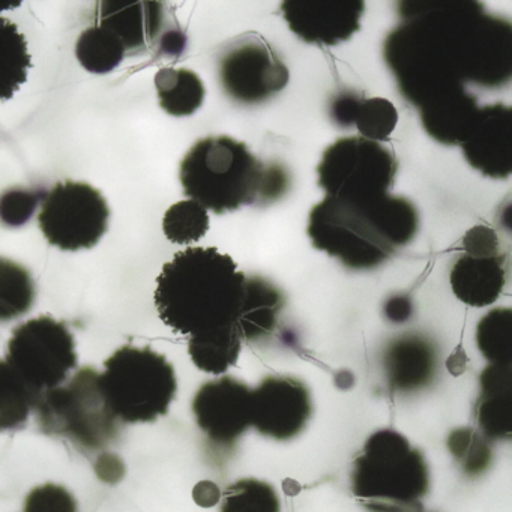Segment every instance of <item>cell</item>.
<instances>
[{
    "instance_id": "obj_1",
    "label": "cell",
    "mask_w": 512,
    "mask_h": 512,
    "mask_svg": "<svg viewBox=\"0 0 512 512\" xmlns=\"http://www.w3.org/2000/svg\"><path fill=\"white\" fill-rule=\"evenodd\" d=\"M389 34L385 59L401 95L422 107L466 91L499 88L512 76V28L476 2H406Z\"/></svg>"
},
{
    "instance_id": "obj_2",
    "label": "cell",
    "mask_w": 512,
    "mask_h": 512,
    "mask_svg": "<svg viewBox=\"0 0 512 512\" xmlns=\"http://www.w3.org/2000/svg\"><path fill=\"white\" fill-rule=\"evenodd\" d=\"M244 272L215 247L179 251L157 278L155 305L173 332L197 335L233 325L245 293Z\"/></svg>"
},
{
    "instance_id": "obj_3",
    "label": "cell",
    "mask_w": 512,
    "mask_h": 512,
    "mask_svg": "<svg viewBox=\"0 0 512 512\" xmlns=\"http://www.w3.org/2000/svg\"><path fill=\"white\" fill-rule=\"evenodd\" d=\"M418 209L403 197L337 199L326 196L308 218L314 248L347 268L373 269L409 244L418 233Z\"/></svg>"
},
{
    "instance_id": "obj_4",
    "label": "cell",
    "mask_w": 512,
    "mask_h": 512,
    "mask_svg": "<svg viewBox=\"0 0 512 512\" xmlns=\"http://www.w3.org/2000/svg\"><path fill=\"white\" fill-rule=\"evenodd\" d=\"M268 167L245 143L232 137H206L185 155L179 170L184 194L215 214L260 205Z\"/></svg>"
},
{
    "instance_id": "obj_5",
    "label": "cell",
    "mask_w": 512,
    "mask_h": 512,
    "mask_svg": "<svg viewBox=\"0 0 512 512\" xmlns=\"http://www.w3.org/2000/svg\"><path fill=\"white\" fill-rule=\"evenodd\" d=\"M428 490L424 455L398 431H377L353 461L352 491L368 511L422 512Z\"/></svg>"
},
{
    "instance_id": "obj_6",
    "label": "cell",
    "mask_w": 512,
    "mask_h": 512,
    "mask_svg": "<svg viewBox=\"0 0 512 512\" xmlns=\"http://www.w3.org/2000/svg\"><path fill=\"white\" fill-rule=\"evenodd\" d=\"M101 385L110 409L127 424L154 422L166 415L178 391L175 368L151 347L116 350L104 362Z\"/></svg>"
},
{
    "instance_id": "obj_7",
    "label": "cell",
    "mask_w": 512,
    "mask_h": 512,
    "mask_svg": "<svg viewBox=\"0 0 512 512\" xmlns=\"http://www.w3.org/2000/svg\"><path fill=\"white\" fill-rule=\"evenodd\" d=\"M41 431L67 437L88 451L106 448L119 434V419L110 409L101 373L82 368L62 385L43 392L34 406Z\"/></svg>"
},
{
    "instance_id": "obj_8",
    "label": "cell",
    "mask_w": 512,
    "mask_h": 512,
    "mask_svg": "<svg viewBox=\"0 0 512 512\" xmlns=\"http://www.w3.org/2000/svg\"><path fill=\"white\" fill-rule=\"evenodd\" d=\"M394 152L364 137H343L323 152L317 166L319 187L337 199H373L394 185Z\"/></svg>"
},
{
    "instance_id": "obj_9",
    "label": "cell",
    "mask_w": 512,
    "mask_h": 512,
    "mask_svg": "<svg viewBox=\"0 0 512 512\" xmlns=\"http://www.w3.org/2000/svg\"><path fill=\"white\" fill-rule=\"evenodd\" d=\"M5 361L38 398L77 367L76 341L65 323L37 317L14 329Z\"/></svg>"
},
{
    "instance_id": "obj_10",
    "label": "cell",
    "mask_w": 512,
    "mask_h": 512,
    "mask_svg": "<svg viewBox=\"0 0 512 512\" xmlns=\"http://www.w3.org/2000/svg\"><path fill=\"white\" fill-rule=\"evenodd\" d=\"M110 209L103 194L85 182H59L38 214V224L49 244L64 251L89 250L109 227Z\"/></svg>"
},
{
    "instance_id": "obj_11",
    "label": "cell",
    "mask_w": 512,
    "mask_h": 512,
    "mask_svg": "<svg viewBox=\"0 0 512 512\" xmlns=\"http://www.w3.org/2000/svg\"><path fill=\"white\" fill-rule=\"evenodd\" d=\"M220 80L232 100L259 104L286 88L289 70L265 40L253 35L224 53Z\"/></svg>"
},
{
    "instance_id": "obj_12",
    "label": "cell",
    "mask_w": 512,
    "mask_h": 512,
    "mask_svg": "<svg viewBox=\"0 0 512 512\" xmlns=\"http://www.w3.org/2000/svg\"><path fill=\"white\" fill-rule=\"evenodd\" d=\"M311 397L295 377L269 376L251 391V425L263 436L290 440L307 427Z\"/></svg>"
},
{
    "instance_id": "obj_13",
    "label": "cell",
    "mask_w": 512,
    "mask_h": 512,
    "mask_svg": "<svg viewBox=\"0 0 512 512\" xmlns=\"http://www.w3.org/2000/svg\"><path fill=\"white\" fill-rule=\"evenodd\" d=\"M193 413L214 445L232 446L251 427V389L232 376L206 382L194 395Z\"/></svg>"
},
{
    "instance_id": "obj_14",
    "label": "cell",
    "mask_w": 512,
    "mask_h": 512,
    "mask_svg": "<svg viewBox=\"0 0 512 512\" xmlns=\"http://www.w3.org/2000/svg\"><path fill=\"white\" fill-rule=\"evenodd\" d=\"M290 31L305 43L337 46L359 31L362 0H286L281 4Z\"/></svg>"
},
{
    "instance_id": "obj_15",
    "label": "cell",
    "mask_w": 512,
    "mask_h": 512,
    "mask_svg": "<svg viewBox=\"0 0 512 512\" xmlns=\"http://www.w3.org/2000/svg\"><path fill=\"white\" fill-rule=\"evenodd\" d=\"M464 158L487 178L506 179L512 173V112L496 103L481 107L461 143Z\"/></svg>"
},
{
    "instance_id": "obj_16",
    "label": "cell",
    "mask_w": 512,
    "mask_h": 512,
    "mask_svg": "<svg viewBox=\"0 0 512 512\" xmlns=\"http://www.w3.org/2000/svg\"><path fill=\"white\" fill-rule=\"evenodd\" d=\"M382 362L391 389L415 392L431 385L439 356L428 338L412 334L391 341L383 352Z\"/></svg>"
},
{
    "instance_id": "obj_17",
    "label": "cell",
    "mask_w": 512,
    "mask_h": 512,
    "mask_svg": "<svg viewBox=\"0 0 512 512\" xmlns=\"http://www.w3.org/2000/svg\"><path fill=\"white\" fill-rule=\"evenodd\" d=\"M97 7V25L112 31L124 44L125 52L148 49L163 26V5L158 2L110 0Z\"/></svg>"
},
{
    "instance_id": "obj_18",
    "label": "cell",
    "mask_w": 512,
    "mask_h": 512,
    "mask_svg": "<svg viewBox=\"0 0 512 512\" xmlns=\"http://www.w3.org/2000/svg\"><path fill=\"white\" fill-rule=\"evenodd\" d=\"M452 292L464 304L482 308L494 304L506 284V256L458 257L451 269Z\"/></svg>"
},
{
    "instance_id": "obj_19",
    "label": "cell",
    "mask_w": 512,
    "mask_h": 512,
    "mask_svg": "<svg viewBox=\"0 0 512 512\" xmlns=\"http://www.w3.org/2000/svg\"><path fill=\"white\" fill-rule=\"evenodd\" d=\"M475 416L485 439H511L512 367L490 364L482 371Z\"/></svg>"
},
{
    "instance_id": "obj_20",
    "label": "cell",
    "mask_w": 512,
    "mask_h": 512,
    "mask_svg": "<svg viewBox=\"0 0 512 512\" xmlns=\"http://www.w3.org/2000/svg\"><path fill=\"white\" fill-rule=\"evenodd\" d=\"M419 109L422 125L434 140L445 145H461L479 107L475 95L461 91L436 98Z\"/></svg>"
},
{
    "instance_id": "obj_21",
    "label": "cell",
    "mask_w": 512,
    "mask_h": 512,
    "mask_svg": "<svg viewBox=\"0 0 512 512\" xmlns=\"http://www.w3.org/2000/svg\"><path fill=\"white\" fill-rule=\"evenodd\" d=\"M283 305V293L274 284L265 278H247L244 301L236 320L242 340L259 341L269 337L277 326Z\"/></svg>"
},
{
    "instance_id": "obj_22",
    "label": "cell",
    "mask_w": 512,
    "mask_h": 512,
    "mask_svg": "<svg viewBox=\"0 0 512 512\" xmlns=\"http://www.w3.org/2000/svg\"><path fill=\"white\" fill-rule=\"evenodd\" d=\"M241 349L242 337L236 323L191 335L188 341V353L194 365L215 376L226 373L232 365H236Z\"/></svg>"
},
{
    "instance_id": "obj_23",
    "label": "cell",
    "mask_w": 512,
    "mask_h": 512,
    "mask_svg": "<svg viewBox=\"0 0 512 512\" xmlns=\"http://www.w3.org/2000/svg\"><path fill=\"white\" fill-rule=\"evenodd\" d=\"M155 88L161 109L176 118L194 115L205 100L202 79L188 68H163L158 71Z\"/></svg>"
},
{
    "instance_id": "obj_24",
    "label": "cell",
    "mask_w": 512,
    "mask_h": 512,
    "mask_svg": "<svg viewBox=\"0 0 512 512\" xmlns=\"http://www.w3.org/2000/svg\"><path fill=\"white\" fill-rule=\"evenodd\" d=\"M32 68L28 41L11 20L0 17V101H8L28 80Z\"/></svg>"
},
{
    "instance_id": "obj_25",
    "label": "cell",
    "mask_w": 512,
    "mask_h": 512,
    "mask_svg": "<svg viewBox=\"0 0 512 512\" xmlns=\"http://www.w3.org/2000/svg\"><path fill=\"white\" fill-rule=\"evenodd\" d=\"M125 55L122 41L112 31L98 25L83 31L77 40V59L89 73H110L119 67Z\"/></svg>"
},
{
    "instance_id": "obj_26",
    "label": "cell",
    "mask_w": 512,
    "mask_h": 512,
    "mask_svg": "<svg viewBox=\"0 0 512 512\" xmlns=\"http://www.w3.org/2000/svg\"><path fill=\"white\" fill-rule=\"evenodd\" d=\"M35 301V284L25 266L0 257V322L29 313Z\"/></svg>"
},
{
    "instance_id": "obj_27",
    "label": "cell",
    "mask_w": 512,
    "mask_h": 512,
    "mask_svg": "<svg viewBox=\"0 0 512 512\" xmlns=\"http://www.w3.org/2000/svg\"><path fill=\"white\" fill-rule=\"evenodd\" d=\"M35 403L37 395L7 361H0V431L23 427Z\"/></svg>"
},
{
    "instance_id": "obj_28",
    "label": "cell",
    "mask_w": 512,
    "mask_h": 512,
    "mask_svg": "<svg viewBox=\"0 0 512 512\" xmlns=\"http://www.w3.org/2000/svg\"><path fill=\"white\" fill-rule=\"evenodd\" d=\"M476 344L491 364H512V311L496 308L476 326Z\"/></svg>"
},
{
    "instance_id": "obj_29",
    "label": "cell",
    "mask_w": 512,
    "mask_h": 512,
    "mask_svg": "<svg viewBox=\"0 0 512 512\" xmlns=\"http://www.w3.org/2000/svg\"><path fill=\"white\" fill-rule=\"evenodd\" d=\"M277 491L268 482L247 478L224 490L221 512H280Z\"/></svg>"
},
{
    "instance_id": "obj_30",
    "label": "cell",
    "mask_w": 512,
    "mask_h": 512,
    "mask_svg": "<svg viewBox=\"0 0 512 512\" xmlns=\"http://www.w3.org/2000/svg\"><path fill=\"white\" fill-rule=\"evenodd\" d=\"M163 230L166 238L173 244H193L208 233V211L194 200H182L167 209Z\"/></svg>"
},
{
    "instance_id": "obj_31",
    "label": "cell",
    "mask_w": 512,
    "mask_h": 512,
    "mask_svg": "<svg viewBox=\"0 0 512 512\" xmlns=\"http://www.w3.org/2000/svg\"><path fill=\"white\" fill-rule=\"evenodd\" d=\"M448 448L466 475L478 476L490 466L491 451L487 440L472 428H458L448 439Z\"/></svg>"
},
{
    "instance_id": "obj_32",
    "label": "cell",
    "mask_w": 512,
    "mask_h": 512,
    "mask_svg": "<svg viewBox=\"0 0 512 512\" xmlns=\"http://www.w3.org/2000/svg\"><path fill=\"white\" fill-rule=\"evenodd\" d=\"M398 112L385 98H370L359 104L355 125L364 139L379 143L391 136L397 127Z\"/></svg>"
},
{
    "instance_id": "obj_33",
    "label": "cell",
    "mask_w": 512,
    "mask_h": 512,
    "mask_svg": "<svg viewBox=\"0 0 512 512\" xmlns=\"http://www.w3.org/2000/svg\"><path fill=\"white\" fill-rule=\"evenodd\" d=\"M25 512H77V502L62 485L44 484L28 494Z\"/></svg>"
},
{
    "instance_id": "obj_34",
    "label": "cell",
    "mask_w": 512,
    "mask_h": 512,
    "mask_svg": "<svg viewBox=\"0 0 512 512\" xmlns=\"http://www.w3.org/2000/svg\"><path fill=\"white\" fill-rule=\"evenodd\" d=\"M40 194L26 190L7 191L0 197V221L10 227L28 223L38 206Z\"/></svg>"
},
{
    "instance_id": "obj_35",
    "label": "cell",
    "mask_w": 512,
    "mask_h": 512,
    "mask_svg": "<svg viewBox=\"0 0 512 512\" xmlns=\"http://www.w3.org/2000/svg\"><path fill=\"white\" fill-rule=\"evenodd\" d=\"M463 247L470 256H497L500 253V241L497 233L487 226H476L466 233Z\"/></svg>"
},
{
    "instance_id": "obj_36",
    "label": "cell",
    "mask_w": 512,
    "mask_h": 512,
    "mask_svg": "<svg viewBox=\"0 0 512 512\" xmlns=\"http://www.w3.org/2000/svg\"><path fill=\"white\" fill-rule=\"evenodd\" d=\"M362 98L352 92H344L332 100L331 118L338 127L347 128L355 125L359 104Z\"/></svg>"
},
{
    "instance_id": "obj_37",
    "label": "cell",
    "mask_w": 512,
    "mask_h": 512,
    "mask_svg": "<svg viewBox=\"0 0 512 512\" xmlns=\"http://www.w3.org/2000/svg\"><path fill=\"white\" fill-rule=\"evenodd\" d=\"M97 473L103 481L118 482L124 476V463L115 455H104L98 460Z\"/></svg>"
},
{
    "instance_id": "obj_38",
    "label": "cell",
    "mask_w": 512,
    "mask_h": 512,
    "mask_svg": "<svg viewBox=\"0 0 512 512\" xmlns=\"http://www.w3.org/2000/svg\"><path fill=\"white\" fill-rule=\"evenodd\" d=\"M385 314L392 322H404L412 314V304L406 296H395L385 305Z\"/></svg>"
},
{
    "instance_id": "obj_39",
    "label": "cell",
    "mask_w": 512,
    "mask_h": 512,
    "mask_svg": "<svg viewBox=\"0 0 512 512\" xmlns=\"http://www.w3.org/2000/svg\"><path fill=\"white\" fill-rule=\"evenodd\" d=\"M193 496L197 505L209 508V506H214L215 503L220 500V490H218V487L214 482L203 481L196 485V488H194L193 491Z\"/></svg>"
},
{
    "instance_id": "obj_40",
    "label": "cell",
    "mask_w": 512,
    "mask_h": 512,
    "mask_svg": "<svg viewBox=\"0 0 512 512\" xmlns=\"http://www.w3.org/2000/svg\"><path fill=\"white\" fill-rule=\"evenodd\" d=\"M20 7V2H10V4H2L0 2V11L11 10V8Z\"/></svg>"
}]
</instances>
